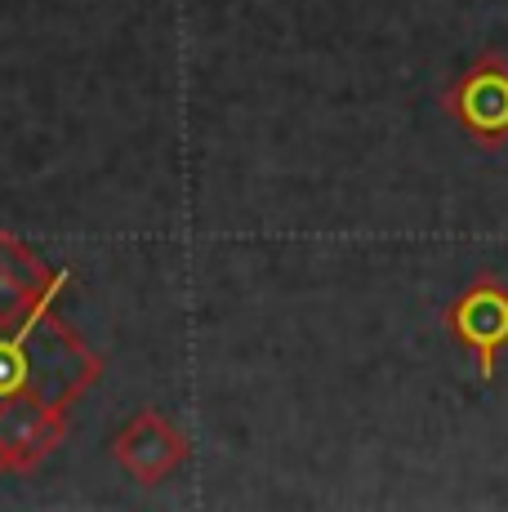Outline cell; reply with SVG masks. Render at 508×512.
Segmentation results:
<instances>
[{
	"label": "cell",
	"instance_id": "6da1fadb",
	"mask_svg": "<svg viewBox=\"0 0 508 512\" xmlns=\"http://www.w3.org/2000/svg\"><path fill=\"white\" fill-rule=\"evenodd\" d=\"M446 112L459 130L482 147L508 143V63L500 54H482L464 76L446 90Z\"/></svg>",
	"mask_w": 508,
	"mask_h": 512
},
{
	"label": "cell",
	"instance_id": "7a4b0ae2",
	"mask_svg": "<svg viewBox=\"0 0 508 512\" xmlns=\"http://www.w3.org/2000/svg\"><path fill=\"white\" fill-rule=\"evenodd\" d=\"M446 326L455 343L477 357V374L495 379V357L508 348V285L495 277L473 281L446 308Z\"/></svg>",
	"mask_w": 508,
	"mask_h": 512
},
{
	"label": "cell",
	"instance_id": "3957f363",
	"mask_svg": "<svg viewBox=\"0 0 508 512\" xmlns=\"http://www.w3.org/2000/svg\"><path fill=\"white\" fill-rule=\"evenodd\" d=\"M116 455H121L125 472H134V477H143V481H156L183 459V446L170 423H161L156 415H139L121 432Z\"/></svg>",
	"mask_w": 508,
	"mask_h": 512
}]
</instances>
